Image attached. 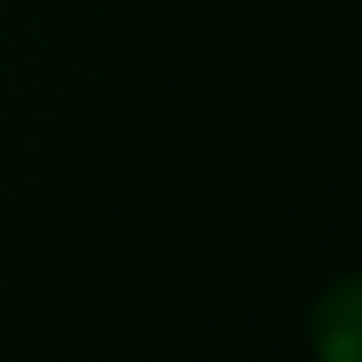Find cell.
I'll return each mask as SVG.
<instances>
[{
    "instance_id": "6da1fadb",
    "label": "cell",
    "mask_w": 362,
    "mask_h": 362,
    "mask_svg": "<svg viewBox=\"0 0 362 362\" xmlns=\"http://www.w3.org/2000/svg\"><path fill=\"white\" fill-rule=\"evenodd\" d=\"M317 362H362V272L328 283L311 305Z\"/></svg>"
}]
</instances>
